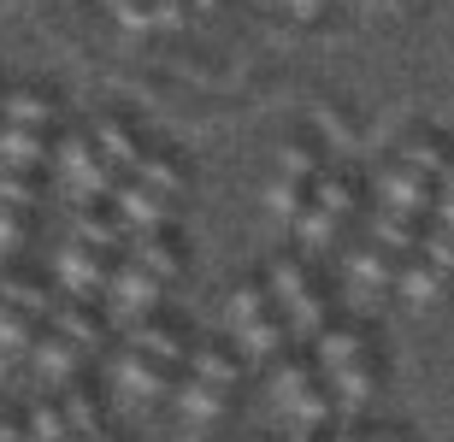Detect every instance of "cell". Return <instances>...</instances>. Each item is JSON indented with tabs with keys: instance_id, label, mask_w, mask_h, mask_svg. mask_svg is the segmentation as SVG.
Returning <instances> with one entry per match:
<instances>
[{
	"instance_id": "1",
	"label": "cell",
	"mask_w": 454,
	"mask_h": 442,
	"mask_svg": "<svg viewBox=\"0 0 454 442\" xmlns=\"http://www.w3.org/2000/svg\"><path fill=\"white\" fill-rule=\"evenodd\" d=\"M53 272H59V283H66V295H101L106 283H113V260H106V248H95V242H71V248H59V260H53Z\"/></svg>"
},
{
	"instance_id": "2",
	"label": "cell",
	"mask_w": 454,
	"mask_h": 442,
	"mask_svg": "<svg viewBox=\"0 0 454 442\" xmlns=\"http://www.w3.org/2000/svg\"><path fill=\"white\" fill-rule=\"evenodd\" d=\"M160 290H166V277H153L142 260H118L113 266V283H106V295H113V306L124 313V319H148L153 306H160Z\"/></svg>"
},
{
	"instance_id": "3",
	"label": "cell",
	"mask_w": 454,
	"mask_h": 442,
	"mask_svg": "<svg viewBox=\"0 0 454 442\" xmlns=\"http://www.w3.org/2000/svg\"><path fill=\"white\" fill-rule=\"evenodd\" d=\"M59 159H66V177H71V189H77L83 201H101V195H113L118 171H124V166L113 159V153H95L83 136H71Z\"/></svg>"
},
{
	"instance_id": "4",
	"label": "cell",
	"mask_w": 454,
	"mask_h": 442,
	"mask_svg": "<svg viewBox=\"0 0 454 442\" xmlns=\"http://www.w3.org/2000/svg\"><path fill=\"white\" fill-rule=\"evenodd\" d=\"M113 201H118V219L130 224V230H160L166 224V195L153 183H142V177H118Z\"/></svg>"
},
{
	"instance_id": "5",
	"label": "cell",
	"mask_w": 454,
	"mask_h": 442,
	"mask_svg": "<svg viewBox=\"0 0 454 442\" xmlns=\"http://www.w3.org/2000/svg\"><path fill=\"white\" fill-rule=\"evenodd\" d=\"M384 201L402 206V213H437V177H425V171H413L407 159H395V166L384 171Z\"/></svg>"
},
{
	"instance_id": "6",
	"label": "cell",
	"mask_w": 454,
	"mask_h": 442,
	"mask_svg": "<svg viewBox=\"0 0 454 442\" xmlns=\"http://www.w3.org/2000/svg\"><path fill=\"white\" fill-rule=\"evenodd\" d=\"M77 366H83V342H71L66 330H48V337L35 342V372H42V384H71Z\"/></svg>"
},
{
	"instance_id": "7",
	"label": "cell",
	"mask_w": 454,
	"mask_h": 442,
	"mask_svg": "<svg viewBox=\"0 0 454 442\" xmlns=\"http://www.w3.org/2000/svg\"><path fill=\"white\" fill-rule=\"evenodd\" d=\"M118 384H124L136 401H148V395H160V390L171 384V360L148 354V348H136V354L118 360Z\"/></svg>"
},
{
	"instance_id": "8",
	"label": "cell",
	"mask_w": 454,
	"mask_h": 442,
	"mask_svg": "<svg viewBox=\"0 0 454 442\" xmlns=\"http://www.w3.org/2000/svg\"><path fill=\"white\" fill-rule=\"evenodd\" d=\"M48 319H53V330H66V337L83 342V348H101V337H106L101 313H95V306H83V295H66V301L53 306Z\"/></svg>"
},
{
	"instance_id": "9",
	"label": "cell",
	"mask_w": 454,
	"mask_h": 442,
	"mask_svg": "<svg viewBox=\"0 0 454 442\" xmlns=\"http://www.w3.org/2000/svg\"><path fill=\"white\" fill-rule=\"evenodd\" d=\"M0 159L6 166H18V171H35L42 159H48V142H42V130L35 124H0Z\"/></svg>"
},
{
	"instance_id": "10",
	"label": "cell",
	"mask_w": 454,
	"mask_h": 442,
	"mask_svg": "<svg viewBox=\"0 0 454 442\" xmlns=\"http://www.w3.org/2000/svg\"><path fill=\"white\" fill-rule=\"evenodd\" d=\"M442 277H449V272H442L431 254H425V260L402 254V277H395V290H402L407 301H437V295H442Z\"/></svg>"
},
{
	"instance_id": "11",
	"label": "cell",
	"mask_w": 454,
	"mask_h": 442,
	"mask_svg": "<svg viewBox=\"0 0 454 442\" xmlns=\"http://www.w3.org/2000/svg\"><path fill=\"white\" fill-rule=\"evenodd\" d=\"M77 237L95 242V248H106V254H118V248L130 254V237H136V230L124 219H113V213H95V206H89V213H77Z\"/></svg>"
},
{
	"instance_id": "12",
	"label": "cell",
	"mask_w": 454,
	"mask_h": 442,
	"mask_svg": "<svg viewBox=\"0 0 454 442\" xmlns=\"http://www.w3.org/2000/svg\"><path fill=\"white\" fill-rule=\"evenodd\" d=\"M372 242H384V248H395V254H419V248H425V230L413 224V213L389 206L384 219L372 224Z\"/></svg>"
},
{
	"instance_id": "13",
	"label": "cell",
	"mask_w": 454,
	"mask_h": 442,
	"mask_svg": "<svg viewBox=\"0 0 454 442\" xmlns=\"http://www.w3.org/2000/svg\"><path fill=\"white\" fill-rule=\"evenodd\" d=\"M313 342H319V372H325V377L337 372V366H348L354 354H366L360 330H348V324H325V330H319Z\"/></svg>"
},
{
	"instance_id": "14",
	"label": "cell",
	"mask_w": 454,
	"mask_h": 442,
	"mask_svg": "<svg viewBox=\"0 0 454 442\" xmlns=\"http://www.w3.org/2000/svg\"><path fill=\"white\" fill-rule=\"evenodd\" d=\"M0 119L48 130V124L59 119V112H53V101H48V95H35V89H6V101H0Z\"/></svg>"
},
{
	"instance_id": "15",
	"label": "cell",
	"mask_w": 454,
	"mask_h": 442,
	"mask_svg": "<svg viewBox=\"0 0 454 442\" xmlns=\"http://www.w3.org/2000/svg\"><path fill=\"white\" fill-rule=\"evenodd\" d=\"M354 277H360V283L389 290V283L402 277V254H395V248H384V242H372V248H360V254H354Z\"/></svg>"
},
{
	"instance_id": "16",
	"label": "cell",
	"mask_w": 454,
	"mask_h": 442,
	"mask_svg": "<svg viewBox=\"0 0 454 442\" xmlns=\"http://www.w3.org/2000/svg\"><path fill=\"white\" fill-rule=\"evenodd\" d=\"M177 395H184V413L195 419V425H213V419L224 413V384H213V377H189Z\"/></svg>"
},
{
	"instance_id": "17",
	"label": "cell",
	"mask_w": 454,
	"mask_h": 442,
	"mask_svg": "<svg viewBox=\"0 0 454 442\" xmlns=\"http://www.w3.org/2000/svg\"><path fill=\"white\" fill-rule=\"evenodd\" d=\"M130 254L142 260V266H148L153 277H166V283L177 277V248H171V242L160 237V230H136V237H130Z\"/></svg>"
},
{
	"instance_id": "18",
	"label": "cell",
	"mask_w": 454,
	"mask_h": 442,
	"mask_svg": "<svg viewBox=\"0 0 454 442\" xmlns=\"http://www.w3.org/2000/svg\"><path fill=\"white\" fill-rule=\"evenodd\" d=\"M284 413H289V425H295V437H307V430H319V419L331 413V395H325L319 384H307V390H295L284 401Z\"/></svg>"
},
{
	"instance_id": "19",
	"label": "cell",
	"mask_w": 454,
	"mask_h": 442,
	"mask_svg": "<svg viewBox=\"0 0 454 442\" xmlns=\"http://www.w3.org/2000/svg\"><path fill=\"white\" fill-rule=\"evenodd\" d=\"M289 342V319H278V313H260V319L242 324V348L248 354H278Z\"/></svg>"
},
{
	"instance_id": "20",
	"label": "cell",
	"mask_w": 454,
	"mask_h": 442,
	"mask_svg": "<svg viewBox=\"0 0 454 442\" xmlns=\"http://www.w3.org/2000/svg\"><path fill=\"white\" fill-rule=\"evenodd\" d=\"M266 206H271L284 224H295V219L307 213V177H289V171H278V183L266 189Z\"/></svg>"
},
{
	"instance_id": "21",
	"label": "cell",
	"mask_w": 454,
	"mask_h": 442,
	"mask_svg": "<svg viewBox=\"0 0 454 442\" xmlns=\"http://www.w3.org/2000/svg\"><path fill=\"white\" fill-rule=\"evenodd\" d=\"M130 348H148V354H160V360H184L177 330H166V324H153V319H130Z\"/></svg>"
},
{
	"instance_id": "22",
	"label": "cell",
	"mask_w": 454,
	"mask_h": 442,
	"mask_svg": "<svg viewBox=\"0 0 454 442\" xmlns=\"http://www.w3.org/2000/svg\"><path fill=\"white\" fill-rule=\"evenodd\" d=\"M331 384H337L342 401H366V395L378 390V372H372V360H366V354H354L348 366H337V372H331Z\"/></svg>"
},
{
	"instance_id": "23",
	"label": "cell",
	"mask_w": 454,
	"mask_h": 442,
	"mask_svg": "<svg viewBox=\"0 0 454 442\" xmlns=\"http://www.w3.org/2000/svg\"><path fill=\"white\" fill-rule=\"evenodd\" d=\"M236 372H242V360H236V348H224V342H207L201 354H195V377H213V384L231 390Z\"/></svg>"
},
{
	"instance_id": "24",
	"label": "cell",
	"mask_w": 454,
	"mask_h": 442,
	"mask_svg": "<svg viewBox=\"0 0 454 442\" xmlns=\"http://www.w3.org/2000/svg\"><path fill=\"white\" fill-rule=\"evenodd\" d=\"M35 337V313H24V306L0 301V354H18V348H30Z\"/></svg>"
},
{
	"instance_id": "25",
	"label": "cell",
	"mask_w": 454,
	"mask_h": 442,
	"mask_svg": "<svg viewBox=\"0 0 454 442\" xmlns=\"http://www.w3.org/2000/svg\"><path fill=\"white\" fill-rule=\"evenodd\" d=\"M402 159L413 171H425V177H442V171H449V142H442V136H413L402 148Z\"/></svg>"
},
{
	"instance_id": "26",
	"label": "cell",
	"mask_w": 454,
	"mask_h": 442,
	"mask_svg": "<svg viewBox=\"0 0 454 442\" xmlns=\"http://www.w3.org/2000/svg\"><path fill=\"white\" fill-rule=\"evenodd\" d=\"M95 142H101V153H113V159H118L124 171H130L136 159H142V148L130 142V130H124L118 119H101V124H95Z\"/></svg>"
},
{
	"instance_id": "27",
	"label": "cell",
	"mask_w": 454,
	"mask_h": 442,
	"mask_svg": "<svg viewBox=\"0 0 454 442\" xmlns=\"http://www.w3.org/2000/svg\"><path fill=\"white\" fill-rule=\"evenodd\" d=\"M0 301H12V306H24V313H53V301H48V290L42 283H30V277H0Z\"/></svg>"
},
{
	"instance_id": "28",
	"label": "cell",
	"mask_w": 454,
	"mask_h": 442,
	"mask_svg": "<svg viewBox=\"0 0 454 442\" xmlns=\"http://www.w3.org/2000/svg\"><path fill=\"white\" fill-rule=\"evenodd\" d=\"M295 224H301V242H307V248H325V242L337 237L342 213H331V206H325V201H313V206H307V213H301V219H295Z\"/></svg>"
},
{
	"instance_id": "29",
	"label": "cell",
	"mask_w": 454,
	"mask_h": 442,
	"mask_svg": "<svg viewBox=\"0 0 454 442\" xmlns=\"http://www.w3.org/2000/svg\"><path fill=\"white\" fill-rule=\"evenodd\" d=\"M260 313H271V283H242V290L231 295V324L242 330V324L260 319Z\"/></svg>"
},
{
	"instance_id": "30",
	"label": "cell",
	"mask_w": 454,
	"mask_h": 442,
	"mask_svg": "<svg viewBox=\"0 0 454 442\" xmlns=\"http://www.w3.org/2000/svg\"><path fill=\"white\" fill-rule=\"evenodd\" d=\"M307 295V272H301V260H278L271 266V301L289 306V301H301Z\"/></svg>"
},
{
	"instance_id": "31",
	"label": "cell",
	"mask_w": 454,
	"mask_h": 442,
	"mask_svg": "<svg viewBox=\"0 0 454 442\" xmlns=\"http://www.w3.org/2000/svg\"><path fill=\"white\" fill-rule=\"evenodd\" d=\"M130 171L142 177V183H153L160 195H177V183H184V177H177V166H171L166 153H142V159H136Z\"/></svg>"
},
{
	"instance_id": "32",
	"label": "cell",
	"mask_w": 454,
	"mask_h": 442,
	"mask_svg": "<svg viewBox=\"0 0 454 442\" xmlns=\"http://www.w3.org/2000/svg\"><path fill=\"white\" fill-rule=\"evenodd\" d=\"M319 330H325V301L307 290L301 301H289V337H319Z\"/></svg>"
},
{
	"instance_id": "33",
	"label": "cell",
	"mask_w": 454,
	"mask_h": 442,
	"mask_svg": "<svg viewBox=\"0 0 454 442\" xmlns=\"http://www.w3.org/2000/svg\"><path fill=\"white\" fill-rule=\"evenodd\" d=\"M0 201H12V206H24V213H30V206H35L30 171H18V166H6V159H0Z\"/></svg>"
},
{
	"instance_id": "34",
	"label": "cell",
	"mask_w": 454,
	"mask_h": 442,
	"mask_svg": "<svg viewBox=\"0 0 454 442\" xmlns=\"http://www.w3.org/2000/svg\"><path fill=\"white\" fill-rule=\"evenodd\" d=\"M66 419H71V430H77V437H95V430H101V413H95V395L71 390V395H66Z\"/></svg>"
},
{
	"instance_id": "35",
	"label": "cell",
	"mask_w": 454,
	"mask_h": 442,
	"mask_svg": "<svg viewBox=\"0 0 454 442\" xmlns=\"http://www.w3.org/2000/svg\"><path fill=\"white\" fill-rule=\"evenodd\" d=\"M313 201H325L331 213H348V206H354V183L325 171V177H313Z\"/></svg>"
},
{
	"instance_id": "36",
	"label": "cell",
	"mask_w": 454,
	"mask_h": 442,
	"mask_svg": "<svg viewBox=\"0 0 454 442\" xmlns=\"http://www.w3.org/2000/svg\"><path fill=\"white\" fill-rule=\"evenodd\" d=\"M419 254H431V260L442 266V272L454 277V230H449V224H437V230H425V248H419Z\"/></svg>"
},
{
	"instance_id": "37",
	"label": "cell",
	"mask_w": 454,
	"mask_h": 442,
	"mask_svg": "<svg viewBox=\"0 0 454 442\" xmlns=\"http://www.w3.org/2000/svg\"><path fill=\"white\" fill-rule=\"evenodd\" d=\"M113 18H118V30H130V35L153 30V12H148V0H118V6H113Z\"/></svg>"
},
{
	"instance_id": "38",
	"label": "cell",
	"mask_w": 454,
	"mask_h": 442,
	"mask_svg": "<svg viewBox=\"0 0 454 442\" xmlns=\"http://www.w3.org/2000/svg\"><path fill=\"white\" fill-rule=\"evenodd\" d=\"M307 384H313V366H307V360H284V366H278V401H289V395L307 390Z\"/></svg>"
},
{
	"instance_id": "39",
	"label": "cell",
	"mask_w": 454,
	"mask_h": 442,
	"mask_svg": "<svg viewBox=\"0 0 454 442\" xmlns=\"http://www.w3.org/2000/svg\"><path fill=\"white\" fill-rule=\"evenodd\" d=\"M18 242H24V206L0 201V254H12Z\"/></svg>"
},
{
	"instance_id": "40",
	"label": "cell",
	"mask_w": 454,
	"mask_h": 442,
	"mask_svg": "<svg viewBox=\"0 0 454 442\" xmlns=\"http://www.w3.org/2000/svg\"><path fill=\"white\" fill-rule=\"evenodd\" d=\"M278 171H289V177H319V159H313V148H284V159H278Z\"/></svg>"
},
{
	"instance_id": "41",
	"label": "cell",
	"mask_w": 454,
	"mask_h": 442,
	"mask_svg": "<svg viewBox=\"0 0 454 442\" xmlns=\"http://www.w3.org/2000/svg\"><path fill=\"white\" fill-rule=\"evenodd\" d=\"M148 12H153V30H177L189 18V0H148Z\"/></svg>"
},
{
	"instance_id": "42",
	"label": "cell",
	"mask_w": 454,
	"mask_h": 442,
	"mask_svg": "<svg viewBox=\"0 0 454 442\" xmlns=\"http://www.w3.org/2000/svg\"><path fill=\"white\" fill-rule=\"evenodd\" d=\"M30 430H35V437H66V430H71V419H66L59 407H35Z\"/></svg>"
},
{
	"instance_id": "43",
	"label": "cell",
	"mask_w": 454,
	"mask_h": 442,
	"mask_svg": "<svg viewBox=\"0 0 454 442\" xmlns=\"http://www.w3.org/2000/svg\"><path fill=\"white\" fill-rule=\"evenodd\" d=\"M437 224H449V230H454V195H437Z\"/></svg>"
},
{
	"instance_id": "44",
	"label": "cell",
	"mask_w": 454,
	"mask_h": 442,
	"mask_svg": "<svg viewBox=\"0 0 454 442\" xmlns=\"http://www.w3.org/2000/svg\"><path fill=\"white\" fill-rule=\"evenodd\" d=\"M289 6H295V12H301V18H313V12H319V6H331V0H289Z\"/></svg>"
},
{
	"instance_id": "45",
	"label": "cell",
	"mask_w": 454,
	"mask_h": 442,
	"mask_svg": "<svg viewBox=\"0 0 454 442\" xmlns=\"http://www.w3.org/2000/svg\"><path fill=\"white\" fill-rule=\"evenodd\" d=\"M437 183H442V189H437V195H454V159H449V171H442Z\"/></svg>"
},
{
	"instance_id": "46",
	"label": "cell",
	"mask_w": 454,
	"mask_h": 442,
	"mask_svg": "<svg viewBox=\"0 0 454 442\" xmlns=\"http://www.w3.org/2000/svg\"><path fill=\"white\" fill-rule=\"evenodd\" d=\"M0 101H6V89H0Z\"/></svg>"
},
{
	"instance_id": "47",
	"label": "cell",
	"mask_w": 454,
	"mask_h": 442,
	"mask_svg": "<svg viewBox=\"0 0 454 442\" xmlns=\"http://www.w3.org/2000/svg\"><path fill=\"white\" fill-rule=\"evenodd\" d=\"M106 6H118V0H106Z\"/></svg>"
},
{
	"instance_id": "48",
	"label": "cell",
	"mask_w": 454,
	"mask_h": 442,
	"mask_svg": "<svg viewBox=\"0 0 454 442\" xmlns=\"http://www.w3.org/2000/svg\"><path fill=\"white\" fill-rule=\"evenodd\" d=\"M201 6H213V0H201Z\"/></svg>"
},
{
	"instance_id": "49",
	"label": "cell",
	"mask_w": 454,
	"mask_h": 442,
	"mask_svg": "<svg viewBox=\"0 0 454 442\" xmlns=\"http://www.w3.org/2000/svg\"><path fill=\"white\" fill-rule=\"evenodd\" d=\"M395 6H407V0H395Z\"/></svg>"
}]
</instances>
